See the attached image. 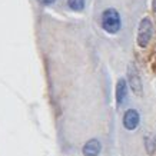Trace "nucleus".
Here are the masks:
<instances>
[{
    "mask_svg": "<svg viewBox=\"0 0 156 156\" xmlns=\"http://www.w3.org/2000/svg\"><path fill=\"white\" fill-rule=\"evenodd\" d=\"M102 27L110 34L118 33L120 30V16L116 9H106L102 13Z\"/></svg>",
    "mask_w": 156,
    "mask_h": 156,
    "instance_id": "f257e3e1",
    "label": "nucleus"
},
{
    "mask_svg": "<svg viewBox=\"0 0 156 156\" xmlns=\"http://www.w3.org/2000/svg\"><path fill=\"white\" fill-rule=\"evenodd\" d=\"M152 32H153V26H152V20L149 17H143L139 23L137 29V44L140 48H146L152 37Z\"/></svg>",
    "mask_w": 156,
    "mask_h": 156,
    "instance_id": "f03ea898",
    "label": "nucleus"
},
{
    "mask_svg": "<svg viewBox=\"0 0 156 156\" xmlns=\"http://www.w3.org/2000/svg\"><path fill=\"white\" fill-rule=\"evenodd\" d=\"M128 80L129 85L132 87V90L136 93V95L142 96L143 92V86H142V79H140V75L137 72V67L135 66V63H129L128 66Z\"/></svg>",
    "mask_w": 156,
    "mask_h": 156,
    "instance_id": "7ed1b4c3",
    "label": "nucleus"
},
{
    "mask_svg": "<svg viewBox=\"0 0 156 156\" xmlns=\"http://www.w3.org/2000/svg\"><path fill=\"white\" fill-rule=\"evenodd\" d=\"M140 122V116L135 109H128L125 115H123V126L128 130H133L137 128V125Z\"/></svg>",
    "mask_w": 156,
    "mask_h": 156,
    "instance_id": "20e7f679",
    "label": "nucleus"
},
{
    "mask_svg": "<svg viewBox=\"0 0 156 156\" xmlns=\"http://www.w3.org/2000/svg\"><path fill=\"white\" fill-rule=\"evenodd\" d=\"M82 152L85 156H98L100 153V142L98 139H90L85 143Z\"/></svg>",
    "mask_w": 156,
    "mask_h": 156,
    "instance_id": "39448f33",
    "label": "nucleus"
},
{
    "mask_svg": "<svg viewBox=\"0 0 156 156\" xmlns=\"http://www.w3.org/2000/svg\"><path fill=\"white\" fill-rule=\"evenodd\" d=\"M126 95H128V82L125 79H119L116 83V102H118V105L123 103V100L126 99Z\"/></svg>",
    "mask_w": 156,
    "mask_h": 156,
    "instance_id": "423d86ee",
    "label": "nucleus"
},
{
    "mask_svg": "<svg viewBox=\"0 0 156 156\" xmlns=\"http://www.w3.org/2000/svg\"><path fill=\"white\" fill-rule=\"evenodd\" d=\"M145 146H146V151L149 152V153H153L156 149V140L155 137L152 136V135H147V136H145Z\"/></svg>",
    "mask_w": 156,
    "mask_h": 156,
    "instance_id": "0eeeda50",
    "label": "nucleus"
},
{
    "mask_svg": "<svg viewBox=\"0 0 156 156\" xmlns=\"http://www.w3.org/2000/svg\"><path fill=\"white\" fill-rule=\"evenodd\" d=\"M67 5L72 10L80 12V10L85 9V0H67Z\"/></svg>",
    "mask_w": 156,
    "mask_h": 156,
    "instance_id": "6e6552de",
    "label": "nucleus"
},
{
    "mask_svg": "<svg viewBox=\"0 0 156 156\" xmlns=\"http://www.w3.org/2000/svg\"><path fill=\"white\" fill-rule=\"evenodd\" d=\"M40 3H43V5H52L55 0H39Z\"/></svg>",
    "mask_w": 156,
    "mask_h": 156,
    "instance_id": "1a4fd4ad",
    "label": "nucleus"
},
{
    "mask_svg": "<svg viewBox=\"0 0 156 156\" xmlns=\"http://www.w3.org/2000/svg\"><path fill=\"white\" fill-rule=\"evenodd\" d=\"M152 9H153V12L156 13V0H153V2H152Z\"/></svg>",
    "mask_w": 156,
    "mask_h": 156,
    "instance_id": "9d476101",
    "label": "nucleus"
}]
</instances>
